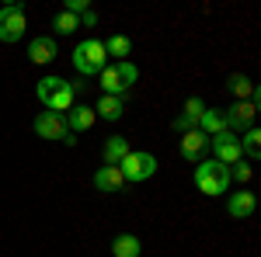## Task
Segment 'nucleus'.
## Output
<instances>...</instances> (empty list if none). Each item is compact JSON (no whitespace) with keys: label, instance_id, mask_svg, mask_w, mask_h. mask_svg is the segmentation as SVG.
Returning <instances> with one entry per match:
<instances>
[{"label":"nucleus","instance_id":"6ab92c4d","mask_svg":"<svg viewBox=\"0 0 261 257\" xmlns=\"http://www.w3.org/2000/svg\"><path fill=\"white\" fill-rule=\"evenodd\" d=\"M125 153H129V139L125 136H112L108 142H105V167H119Z\"/></svg>","mask_w":261,"mask_h":257},{"label":"nucleus","instance_id":"7ed1b4c3","mask_svg":"<svg viewBox=\"0 0 261 257\" xmlns=\"http://www.w3.org/2000/svg\"><path fill=\"white\" fill-rule=\"evenodd\" d=\"M108 66V52H105V42L101 39H84L77 42V49H73V70L81 73V77H94Z\"/></svg>","mask_w":261,"mask_h":257},{"label":"nucleus","instance_id":"aec40b11","mask_svg":"<svg viewBox=\"0 0 261 257\" xmlns=\"http://www.w3.org/2000/svg\"><path fill=\"white\" fill-rule=\"evenodd\" d=\"M241 153H247L251 160L261 157V129H258V125H251V129L241 136Z\"/></svg>","mask_w":261,"mask_h":257},{"label":"nucleus","instance_id":"b1692460","mask_svg":"<svg viewBox=\"0 0 261 257\" xmlns=\"http://www.w3.org/2000/svg\"><path fill=\"white\" fill-rule=\"evenodd\" d=\"M202 111H205V101H202V98H188V101H185V119H188V122H195V125H199Z\"/></svg>","mask_w":261,"mask_h":257},{"label":"nucleus","instance_id":"4be33fe9","mask_svg":"<svg viewBox=\"0 0 261 257\" xmlns=\"http://www.w3.org/2000/svg\"><path fill=\"white\" fill-rule=\"evenodd\" d=\"M53 28H56V35H73V32L81 28V18L70 14V11H60V14L53 18Z\"/></svg>","mask_w":261,"mask_h":257},{"label":"nucleus","instance_id":"6e6552de","mask_svg":"<svg viewBox=\"0 0 261 257\" xmlns=\"http://www.w3.org/2000/svg\"><path fill=\"white\" fill-rule=\"evenodd\" d=\"M209 150H213V160H220L223 167H233L237 160H244L241 153V136H233V132H216V136H209Z\"/></svg>","mask_w":261,"mask_h":257},{"label":"nucleus","instance_id":"9d476101","mask_svg":"<svg viewBox=\"0 0 261 257\" xmlns=\"http://www.w3.org/2000/svg\"><path fill=\"white\" fill-rule=\"evenodd\" d=\"M254 209H258V198H254V191H247V188H241L237 195L226 198V212L233 219H247L254 216Z\"/></svg>","mask_w":261,"mask_h":257},{"label":"nucleus","instance_id":"5701e85b","mask_svg":"<svg viewBox=\"0 0 261 257\" xmlns=\"http://www.w3.org/2000/svg\"><path fill=\"white\" fill-rule=\"evenodd\" d=\"M115 70H119V77H122V83H125V87H133V83L140 80V70H136V66H133V63H129V60L115 63Z\"/></svg>","mask_w":261,"mask_h":257},{"label":"nucleus","instance_id":"2eb2a0df","mask_svg":"<svg viewBox=\"0 0 261 257\" xmlns=\"http://www.w3.org/2000/svg\"><path fill=\"white\" fill-rule=\"evenodd\" d=\"M101 94H112V98H125V94H129V87L122 83L119 70H115V63L101 70Z\"/></svg>","mask_w":261,"mask_h":257},{"label":"nucleus","instance_id":"f8f14e48","mask_svg":"<svg viewBox=\"0 0 261 257\" xmlns=\"http://www.w3.org/2000/svg\"><path fill=\"white\" fill-rule=\"evenodd\" d=\"M28 60L45 66V63L56 60V39L53 35H35V39L28 42Z\"/></svg>","mask_w":261,"mask_h":257},{"label":"nucleus","instance_id":"0eeeda50","mask_svg":"<svg viewBox=\"0 0 261 257\" xmlns=\"http://www.w3.org/2000/svg\"><path fill=\"white\" fill-rule=\"evenodd\" d=\"M223 115H226V132L244 136L254 125V119H258V104L254 101H233L230 108H223Z\"/></svg>","mask_w":261,"mask_h":257},{"label":"nucleus","instance_id":"393cba45","mask_svg":"<svg viewBox=\"0 0 261 257\" xmlns=\"http://www.w3.org/2000/svg\"><path fill=\"white\" fill-rule=\"evenodd\" d=\"M251 174H254V170H251V163H244V160H237V163L230 167V181H237V184H247Z\"/></svg>","mask_w":261,"mask_h":257},{"label":"nucleus","instance_id":"f3484780","mask_svg":"<svg viewBox=\"0 0 261 257\" xmlns=\"http://www.w3.org/2000/svg\"><path fill=\"white\" fill-rule=\"evenodd\" d=\"M226 87H230V94L237 101H254V104H258V87L244 77V73H233V77L226 80Z\"/></svg>","mask_w":261,"mask_h":257},{"label":"nucleus","instance_id":"9b49d317","mask_svg":"<svg viewBox=\"0 0 261 257\" xmlns=\"http://www.w3.org/2000/svg\"><path fill=\"white\" fill-rule=\"evenodd\" d=\"M94 188L105 191V195H119V191H125V178L119 174V167H98L94 170Z\"/></svg>","mask_w":261,"mask_h":257},{"label":"nucleus","instance_id":"4468645a","mask_svg":"<svg viewBox=\"0 0 261 257\" xmlns=\"http://www.w3.org/2000/svg\"><path fill=\"white\" fill-rule=\"evenodd\" d=\"M125 111V98H112V94H101L94 104V115H101L105 122H119Z\"/></svg>","mask_w":261,"mask_h":257},{"label":"nucleus","instance_id":"ddd939ff","mask_svg":"<svg viewBox=\"0 0 261 257\" xmlns=\"http://www.w3.org/2000/svg\"><path fill=\"white\" fill-rule=\"evenodd\" d=\"M94 122H98V115H94L91 104H73V108L66 111V125H70L73 136H77V132H87V129H94Z\"/></svg>","mask_w":261,"mask_h":257},{"label":"nucleus","instance_id":"412c9836","mask_svg":"<svg viewBox=\"0 0 261 257\" xmlns=\"http://www.w3.org/2000/svg\"><path fill=\"white\" fill-rule=\"evenodd\" d=\"M105 52H108V56H115V60L122 63L129 52H133V42L125 39V35H108V39H105Z\"/></svg>","mask_w":261,"mask_h":257},{"label":"nucleus","instance_id":"20e7f679","mask_svg":"<svg viewBox=\"0 0 261 257\" xmlns=\"http://www.w3.org/2000/svg\"><path fill=\"white\" fill-rule=\"evenodd\" d=\"M119 174L125 178V184H143L157 174V157L146 150H129L119 163Z\"/></svg>","mask_w":261,"mask_h":257},{"label":"nucleus","instance_id":"dca6fc26","mask_svg":"<svg viewBox=\"0 0 261 257\" xmlns=\"http://www.w3.org/2000/svg\"><path fill=\"white\" fill-rule=\"evenodd\" d=\"M199 132H205V136H216V132H223L226 129V115H223V108H205L199 115V125H195Z\"/></svg>","mask_w":261,"mask_h":257},{"label":"nucleus","instance_id":"f257e3e1","mask_svg":"<svg viewBox=\"0 0 261 257\" xmlns=\"http://www.w3.org/2000/svg\"><path fill=\"white\" fill-rule=\"evenodd\" d=\"M35 98L45 104V111H60L66 115L73 108V83L63 77H42L35 83Z\"/></svg>","mask_w":261,"mask_h":257},{"label":"nucleus","instance_id":"a211bd4d","mask_svg":"<svg viewBox=\"0 0 261 257\" xmlns=\"http://www.w3.org/2000/svg\"><path fill=\"white\" fill-rule=\"evenodd\" d=\"M112 254H115V257H140L143 254L140 237H133V233H119V237L112 240Z\"/></svg>","mask_w":261,"mask_h":257},{"label":"nucleus","instance_id":"423d86ee","mask_svg":"<svg viewBox=\"0 0 261 257\" xmlns=\"http://www.w3.org/2000/svg\"><path fill=\"white\" fill-rule=\"evenodd\" d=\"M28 32V21H24V4H4L0 7V42L14 45L24 39Z\"/></svg>","mask_w":261,"mask_h":257},{"label":"nucleus","instance_id":"a878e982","mask_svg":"<svg viewBox=\"0 0 261 257\" xmlns=\"http://www.w3.org/2000/svg\"><path fill=\"white\" fill-rule=\"evenodd\" d=\"M81 24H84V28H94V24H98V11H91V7H87V11L81 14Z\"/></svg>","mask_w":261,"mask_h":257},{"label":"nucleus","instance_id":"39448f33","mask_svg":"<svg viewBox=\"0 0 261 257\" xmlns=\"http://www.w3.org/2000/svg\"><path fill=\"white\" fill-rule=\"evenodd\" d=\"M35 136L53 139V142H66V146L77 142L73 132H70V125H66V115H60V111H39L35 115Z\"/></svg>","mask_w":261,"mask_h":257},{"label":"nucleus","instance_id":"f03ea898","mask_svg":"<svg viewBox=\"0 0 261 257\" xmlns=\"http://www.w3.org/2000/svg\"><path fill=\"white\" fill-rule=\"evenodd\" d=\"M230 167H223L220 160H199V167H195V188H199L202 195H226L230 191Z\"/></svg>","mask_w":261,"mask_h":257},{"label":"nucleus","instance_id":"1a4fd4ad","mask_svg":"<svg viewBox=\"0 0 261 257\" xmlns=\"http://www.w3.org/2000/svg\"><path fill=\"white\" fill-rule=\"evenodd\" d=\"M205 153H209V136L205 132H199V129L181 132V157L185 160L199 163V160H205Z\"/></svg>","mask_w":261,"mask_h":257}]
</instances>
